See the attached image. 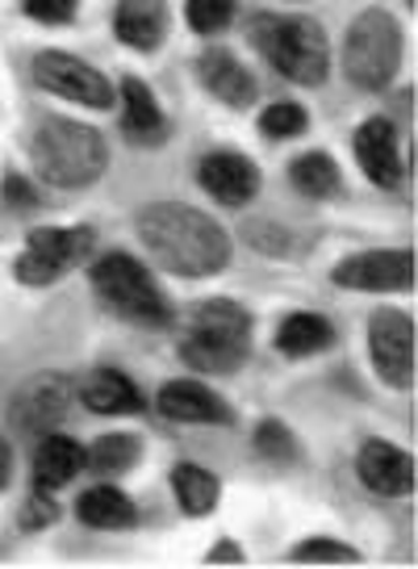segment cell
Segmentation results:
<instances>
[{
    "label": "cell",
    "mask_w": 418,
    "mask_h": 569,
    "mask_svg": "<svg viewBox=\"0 0 418 569\" xmlns=\"http://www.w3.org/2000/svg\"><path fill=\"white\" fill-rule=\"evenodd\" d=\"M139 239L147 251L176 277H213L230 264L227 231L206 210L185 201H159L139 210Z\"/></svg>",
    "instance_id": "cell-1"
},
{
    "label": "cell",
    "mask_w": 418,
    "mask_h": 569,
    "mask_svg": "<svg viewBox=\"0 0 418 569\" xmlns=\"http://www.w3.org/2000/svg\"><path fill=\"white\" fill-rule=\"evenodd\" d=\"M251 348V319L239 302L209 298L192 306L189 331L180 336V360L197 373H235Z\"/></svg>",
    "instance_id": "cell-2"
},
{
    "label": "cell",
    "mask_w": 418,
    "mask_h": 569,
    "mask_svg": "<svg viewBox=\"0 0 418 569\" xmlns=\"http://www.w3.org/2000/svg\"><path fill=\"white\" fill-rule=\"evenodd\" d=\"M30 160L47 184L84 189L92 180H101V172L109 168V147H104L101 130L51 118V122L38 126L34 142H30Z\"/></svg>",
    "instance_id": "cell-3"
},
{
    "label": "cell",
    "mask_w": 418,
    "mask_h": 569,
    "mask_svg": "<svg viewBox=\"0 0 418 569\" xmlns=\"http://www.w3.org/2000/svg\"><path fill=\"white\" fill-rule=\"evenodd\" d=\"M256 42L268 54V63L297 84H322L331 71V47L327 30L314 18H268L256 26Z\"/></svg>",
    "instance_id": "cell-4"
},
{
    "label": "cell",
    "mask_w": 418,
    "mask_h": 569,
    "mask_svg": "<svg viewBox=\"0 0 418 569\" xmlns=\"http://www.w3.org/2000/svg\"><path fill=\"white\" fill-rule=\"evenodd\" d=\"M92 289L109 310H118L122 319L139 322V327H168L172 322V306L156 289L151 272L126 251H109L92 264Z\"/></svg>",
    "instance_id": "cell-5"
},
{
    "label": "cell",
    "mask_w": 418,
    "mask_h": 569,
    "mask_svg": "<svg viewBox=\"0 0 418 569\" xmlns=\"http://www.w3.org/2000/svg\"><path fill=\"white\" fill-rule=\"evenodd\" d=\"M401 68V30L385 9H368L348 26L344 71L356 89H385Z\"/></svg>",
    "instance_id": "cell-6"
},
{
    "label": "cell",
    "mask_w": 418,
    "mask_h": 569,
    "mask_svg": "<svg viewBox=\"0 0 418 569\" xmlns=\"http://www.w3.org/2000/svg\"><path fill=\"white\" fill-rule=\"evenodd\" d=\"M92 231L76 227V231H59V227H38L26 239V251L18 256V281L21 284H51L54 277L71 272L92 256Z\"/></svg>",
    "instance_id": "cell-7"
},
{
    "label": "cell",
    "mask_w": 418,
    "mask_h": 569,
    "mask_svg": "<svg viewBox=\"0 0 418 569\" xmlns=\"http://www.w3.org/2000/svg\"><path fill=\"white\" fill-rule=\"evenodd\" d=\"M368 352L385 386L410 390L415 386V319L406 310H377L368 322Z\"/></svg>",
    "instance_id": "cell-8"
},
{
    "label": "cell",
    "mask_w": 418,
    "mask_h": 569,
    "mask_svg": "<svg viewBox=\"0 0 418 569\" xmlns=\"http://www.w3.org/2000/svg\"><path fill=\"white\" fill-rule=\"evenodd\" d=\"M34 80L47 92L63 97V101H76V106H88V109L113 106V84H109L92 63H84V59H76V54H68V51L38 54Z\"/></svg>",
    "instance_id": "cell-9"
},
{
    "label": "cell",
    "mask_w": 418,
    "mask_h": 569,
    "mask_svg": "<svg viewBox=\"0 0 418 569\" xmlns=\"http://www.w3.org/2000/svg\"><path fill=\"white\" fill-rule=\"evenodd\" d=\"M335 284L365 289V293H398L415 284V256L406 248H377L360 251L335 268Z\"/></svg>",
    "instance_id": "cell-10"
},
{
    "label": "cell",
    "mask_w": 418,
    "mask_h": 569,
    "mask_svg": "<svg viewBox=\"0 0 418 569\" xmlns=\"http://www.w3.org/2000/svg\"><path fill=\"white\" fill-rule=\"evenodd\" d=\"M71 407V381L63 373H38L13 393V423L21 431L47 436Z\"/></svg>",
    "instance_id": "cell-11"
},
{
    "label": "cell",
    "mask_w": 418,
    "mask_h": 569,
    "mask_svg": "<svg viewBox=\"0 0 418 569\" xmlns=\"http://www.w3.org/2000/svg\"><path fill=\"white\" fill-rule=\"evenodd\" d=\"M201 189L222 206H247L260 193V168L239 151H213L201 160Z\"/></svg>",
    "instance_id": "cell-12"
},
{
    "label": "cell",
    "mask_w": 418,
    "mask_h": 569,
    "mask_svg": "<svg viewBox=\"0 0 418 569\" xmlns=\"http://www.w3.org/2000/svg\"><path fill=\"white\" fill-rule=\"evenodd\" d=\"M356 473H360V481L372 495L401 498L415 490V461H410V452H401L398 445H385V440H368L360 448Z\"/></svg>",
    "instance_id": "cell-13"
},
{
    "label": "cell",
    "mask_w": 418,
    "mask_h": 569,
    "mask_svg": "<svg viewBox=\"0 0 418 569\" xmlns=\"http://www.w3.org/2000/svg\"><path fill=\"white\" fill-rule=\"evenodd\" d=\"M356 160L368 172L372 184L381 189H398L401 180V142H398V126L389 118H368L356 134Z\"/></svg>",
    "instance_id": "cell-14"
},
{
    "label": "cell",
    "mask_w": 418,
    "mask_h": 569,
    "mask_svg": "<svg viewBox=\"0 0 418 569\" xmlns=\"http://www.w3.org/2000/svg\"><path fill=\"white\" fill-rule=\"evenodd\" d=\"M156 407L172 423H230L227 402L209 390V386H197V381H168L159 390Z\"/></svg>",
    "instance_id": "cell-15"
},
{
    "label": "cell",
    "mask_w": 418,
    "mask_h": 569,
    "mask_svg": "<svg viewBox=\"0 0 418 569\" xmlns=\"http://www.w3.org/2000/svg\"><path fill=\"white\" fill-rule=\"evenodd\" d=\"M113 34L135 51H156L168 34V4L163 0H118Z\"/></svg>",
    "instance_id": "cell-16"
},
{
    "label": "cell",
    "mask_w": 418,
    "mask_h": 569,
    "mask_svg": "<svg viewBox=\"0 0 418 569\" xmlns=\"http://www.w3.org/2000/svg\"><path fill=\"white\" fill-rule=\"evenodd\" d=\"M197 71H201V84H206L218 101H227V106H235V109H243L256 101V76H251L230 51H206L201 63H197Z\"/></svg>",
    "instance_id": "cell-17"
},
{
    "label": "cell",
    "mask_w": 418,
    "mask_h": 569,
    "mask_svg": "<svg viewBox=\"0 0 418 569\" xmlns=\"http://www.w3.org/2000/svg\"><path fill=\"white\" fill-rule=\"evenodd\" d=\"M84 469V448L68 440V436H54L47 431L42 436V445L34 452V481L38 490L47 495V490H59V486H68L76 473Z\"/></svg>",
    "instance_id": "cell-18"
},
{
    "label": "cell",
    "mask_w": 418,
    "mask_h": 569,
    "mask_svg": "<svg viewBox=\"0 0 418 569\" xmlns=\"http://www.w3.org/2000/svg\"><path fill=\"white\" fill-rule=\"evenodd\" d=\"M80 398H84V407L97 410V415H135V410L142 407L139 386L126 373H118V369H97V373L84 381Z\"/></svg>",
    "instance_id": "cell-19"
},
{
    "label": "cell",
    "mask_w": 418,
    "mask_h": 569,
    "mask_svg": "<svg viewBox=\"0 0 418 569\" xmlns=\"http://www.w3.org/2000/svg\"><path fill=\"white\" fill-rule=\"evenodd\" d=\"M76 516L84 519L88 528H101V532H118V528H130L135 523V502L113 490V486H92L76 498Z\"/></svg>",
    "instance_id": "cell-20"
},
{
    "label": "cell",
    "mask_w": 418,
    "mask_h": 569,
    "mask_svg": "<svg viewBox=\"0 0 418 569\" xmlns=\"http://www.w3.org/2000/svg\"><path fill=\"white\" fill-rule=\"evenodd\" d=\"M122 126L130 139L156 142L163 134V113H159L151 89L142 84L139 76H126L122 80Z\"/></svg>",
    "instance_id": "cell-21"
},
{
    "label": "cell",
    "mask_w": 418,
    "mask_h": 569,
    "mask_svg": "<svg viewBox=\"0 0 418 569\" xmlns=\"http://www.w3.org/2000/svg\"><path fill=\"white\" fill-rule=\"evenodd\" d=\"M331 339H335L331 322L322 319V315H310V310H297V315H289L277 327V348L285 356H314L322 352Z\"/></svg>",
    "instance_id": "cell-22"
},
{
    "label": "cell",
    "mask_w": 418,
    "mask_h": 569,
    "mask_svg": "<svg viewBox=\"0 0 418 569\" xmlns=\"http://www.w3.org/2000/svg\"><path fill=\"white\" fill-rule=\"evenodd\" d=\"M172 490L185 516H209L218 507V478L201 465H176Z\"/></svg>",
    "instance_id": "cell-23"
},
{
    "label": "cell",
    "mask_w": 418,
    "mask_h": 569,
    "mask_svg": "<svg viewBox=\"0 0 418 569\" xmlns=\"http://www.w3.org/2000/svg\"><path fill=\"white\" fill-rule=\"evenodd\" d=\"M289 177L293 184L301 189L306 197H335L339 193V168H335L331 156H322V151H310V156H301V160L289 168Z\"/></svg>",
    "instance_id": "cell-24"
},
{
    "label": "cell",
    "mask_w": 418,
    "mask_h": 569,
    "mask_svg": "<svg viewBox=\"0 0 418 569\" xmlns=\"http://www.w3.org/2000/svg\"><path fill=\"white\" fill-rule=\"evenodd\" d=\"M142 440L139 436H126V431H113V436H101L97 445L84 452V461L97 469V473H122L130 465L139 461Z\"/></svg>",
    "instance_id": "cell-25"
},
{
    "label": "cell",
    "mask_w": 418,
    "mask_h": 569,
    "mask_svg": "<svg viewBox=\"0 0 418 569\" xmlns=\"http://www.w3.org/2000/svg\"><path fill=\"white\" fill-rule=\"evenodd\" d=\"M289 561H297V566H356L360 552L351 545H339V540H306L289 552Z\"/></svg>",
    "instance_id": "cell-26"
},
{
    "label": "cell",
    "mask_w": 418,
    "mask_h": 569,
    "mask_svg": "<svg viewBox=\"0 0 418 569\" xmlns=\"http://www.w3.org/2000/svg\"><path fill=\"white\" fill-rule=\"evenodd\" d=\"M185 18H189V26L197 34H218L235 18V0H189L185 4Z\"/></svg>",
    "instance_id": "cell-27"
},
{
    "label": "cell",
    "mask_w": 418,
    "mask_h": 569,
    "mask_svg": "<svg viewBox=\"0 0 418 569\" xmlns=\"http://www.w3.org/2000/svg\"><path fill=\"white\" fill-rule=\"evenodd\" d=\"M263 134H272V139H293V134H301L306 130V109L293 106V101H277V106H268L263 109Z\"/></svg>",
    "instance_id": "cell-28"
},
{
    "label": "cell",
    "mask_w": 418,
    "mask_h": 569,
    "mask_svg": "<svg viewBox=\"0 0 418 569\" xmlns=\"http://www.w3.org/2000/svg\"><path fill=\"white\" fill-rule=\"evenodd\" d=\"M256 448L268 452L272 461H293L297 457V440L289 436V427L280 423V419H263L260 431H256Z\"/></svg>",
    "instance_id": "cell-29"
},
{
    "label": "cell",
    "mask_w": 418,
    "mask_h": 569,
    "mask_svg": "<svg viewBox=\"0 0 418 569\" xmlns=\"http://www.w3.org/2000/svg\"><path fill=\"white\" fill-rule=\"evenodd\" d=\"M26 13L42 26H68L76 18V0H26Z\"/></svg>",
    "instance_id": "cell-30"
},
{
    "label": "cell",
    "mask_w": 418,
    "mask_h": 569,
    "mask_svg": "<svg viewBox=\"0 0 418 569\" xmlns=\"http://www.w3.org/2000/svg\"><path fill=\"white\" fill-rule=\"evenodd\" d=\"M54 516H59L54 502H34L30 511H21V528H42V523H51Z\"/></svg>",
    "instance_id": "cell-31"
},
{
    "label": "cell",
    "mask_w": 418,
    "mask_h": 569,
    "mask_svg": "<svg viewBox=\"0 0 418 569\" xmlns=\"http://www.w3.org/2000/svg\"><path fill=\"white\" fill-rule=\"evenodd\" d=\"M222 561H230V566H239V561H243V552H239V545H218V549L209 552V566H222Z\"/></svg>",
    "instance_id": "cell-32"
},
{
    "label": "cell",
    "mask_w": 418,
    "mask_h": 569,
    "mask_svg": "<svg viewBox=\"0 0 418 569\" xmlns=\"http://www.w3.org/2000/svg\"><path fill=\"white\" fill-rule=\"evenodd\" d=\"M4 193H9V201H26V206L34 201V193H30V189H26V184H21L18 177H9V180H4Z\"/></svg>",
    "instance_id": "cell-33"
},
{
    "label": "cell",
    "mask_w": 418,
    "mask_h": 569,
    "mask_svg": "<svg viewBox=\"0 0 418 569\" xmlns=\"http://www.w3.org/2000/svg\"><path fill=\"white\" fill-rule=\"evenodd\" d=\"M9 473H13V452H9V445H0V490L9 486Z\"/></svg>",
    "instance_id": "cell-34"
},
{
    "label": "cell",
    "mask_w": 418,
    "mask_h": 569,
    "mask_svg": "<svg viewBox=\"0 0 418 569\" xmlns=\"http://www.w3.org/2000/svg\"><path fill=\"white\" fill-rule=\"evenodd\" d=\"M410 4H415V0H410Z\"/></svg>",
    "instance_id": "cell-35"
}]
</instances>
